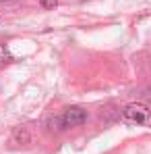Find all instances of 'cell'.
I'll return each mask as SVG.
<instances>
[{
	"instance_id": "6da1fadb",
	"label": "cell",
	"mask_w": 151,
	"mask_h": 154,
	"mask_svg": "<svg viewBox=\"0 0 151 154\" xmlns=\"http://www.w3.org/2000/svg\"><path fill=\"white\" fill-rule=\"evenodd\" d=\"M151 117L149 108L145 106V104H128L124 110H122V121L128 123V125H141V123H147Z\"/></svg>"
},
{
	"instance_id": "7a4b0ae2",
	"label": "cell",
	"mask_w": 151,
	"mask_h": 154,
	"mask_svg": "<svg viewBox=\"0 0 151 154\" xmlns=\"http://www.w3.org/2000/svg\"><path fill=\"white\" fill-rule=\"evenodd\" d=\"M85 121H87V112H85L83 108H79V106L66 108L64 115H62V119H60L62 127H79V125H83Z\"/></svg>"
},
{
	"instance_id": "3957f363",
	"label": "cell",
	"mask_w": 151,
	"mask_h": 154,
	"mask_svg": "<svg viewBox=\"0 0 151 154\" xmlns=\"http://www.w3.org/2000/svg\"><path fill=\"white\" fill-rule=\"evenodd\" d=\"M0 60L2 63H10L13 60V54H10V50L6 46H0Z\"/></svg>"
},
{
	"instance_id": "277c9868",
	"label": "cell",
	"mask_w": 151,
	"mask_h": 154,
	"mask_svg": "<svg viewBox=\"0 0 151 154\" xmlns=\"http://www.w3.org/2000/svg\"><path fill=\"white\" fill-rule=\"evenodd\" d=\"M39 4H42V8H46V11H52V8H56L58 0H39Z\"/></svg>"
},
{
	"instance_id": "5b68a950",
	"label": "cell",
	"mask_w": 151,
	"mask_h": 154,
	"mask_svg": "<svg viewBox=\"0 0 151 154\" xmlns=\"http://www.w3.org/2000/svg\"><path fill=\"white\" fill-rule=\"evenodd\" d=\"M2 2H4V0H2Z\"/></svg>"
}]
</instances>
